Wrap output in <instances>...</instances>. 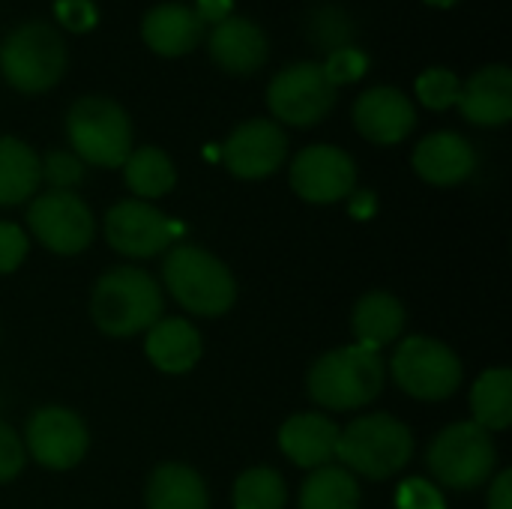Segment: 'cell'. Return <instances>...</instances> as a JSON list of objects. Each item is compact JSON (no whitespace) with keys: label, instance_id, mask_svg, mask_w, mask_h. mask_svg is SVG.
I'll list each match as a JSON object with an SVG mask.
<instances>
[{"label":"cell","instance_id":"6da1fadb","mask_svg":"<svg viewBox=\"0 0 512 509\" xmlns=\"http://www.w3.org/2000/svg\"><path fill=\"white\" fill-rule=\"evenodd\" d=\"M387 381V363L381 351L363 345H345L315 360L309 369V396L330 411H354L378 399Z\"/></svg>","mask_w":512,"mask_h":509},{"label":"cell","instance_id":"7a4b0ae2","mask_svg":"<svg viewBox=\"0 0 512 509\" xmlns=\"http://www.w3.org/2000/svg\"><path fill=\"white\" fill-rule=\"evenodd\" d=\"M90 315L111 339L138 336L162 318V291L144 270L114 267L99 276L90 297Z\"/></svg>","mask_w":512,"mask_h":509},{"label":"cell","instance_id":"3957f363","mask_svg":"<svg viewBox=\"0 0 512 509\" xmlns=\"http://www.w3.org/2000/svg\"><path fill=\"white\" fill-rule=\"evenodd\" d=\"M171 297L192 315L219 318L237 300V282L231 270L207 249L183 243L174 246L162 264Z\"/></svg>","mask_w":512,"mask_h":509},{"label":"cell","instance_id":"277c9868","mask_svg":"<svg viewBox=\"0 0 512 509\" xmlns=\"http://www.w3.org/2000/svg\"><path fill=\"white\" fill-rule=\"evenodd\" d=\"M414 456L411 429L390 414H369L354 420L345 432H339L336 459H342L345 471L363 474L369 480H387L399 474Z\"/></svg>","mask_w":512,"mask_h":509},{"label":"cell","instance_id":"5b68a950","mask_svg":"<svg viewBox=\"0 0 512 509\" xmlns=\"http://www.w3.org/2000/svg\"><path fill=\"white\" fill-rule=\"evenodd\" d=\"M72 153L99 168H123L132 153L129 114L108 96H81L66 114Z\"/></svg>","mask_w":512,"mask_h":509},{"label":"cell","instance_id":"8992f818","mask_svg":"<svg viewBox=\"0 0 512 509\" xmlns=\"http://www.w3.org/2000/svg\"><path fill=\"white\" fill-rule=\"evenodd\" d=\"M0 72L18 93H45L66 72V45L45 21L18 24L0 45Z\"/></svg>","mask_w":512,"mask_h":509},{"label":"cell","instance_id":"52a82bcc","mask_svg":"<svg viewBox=\"0 0 512 509\" xmlns=\"http://www.w3.org/2000/svg\"><path fill=\"white\" fill-rule=\"evenodd\" d=\"M495 462V441L477 423H453L429 447V471L450 489H477L489 483Z\"/></svg>","mask_w":512,"mask_h":509},{"label":"cell","instance_id":"ba28073f","mask_svg":"<svg viewBox=\"0 0 512 509\" xmlns=\"http://www.w3.org/2000/svg\"><path fill=\"white\" fill-rule=\"evenodd\" d=\"M393 378L396 384L423 402H441L450 399L462 387V360L438 339L429 336H411L402 339L393 354Z\"/></svg>","mask_w":512,"mask_h":509},{"label":"cell","instance_id":"9c48e42d","mask_svg":"<svg viewBox=\"0 0 512 509\" xmlns=\"http://www.w3.org/2000/svg\"><path fill=\"white\" fill-rule=\"evenodd\" d=\"M339 99V87L327 78L321 63L300 60L279 69L267 87V108L279 123L315 126L321 123Z\"/></svg>","mask_w":512,"mask_h":509},{"label":"cell","instance_id":"30bf717a","mask_svg":"<svg viewBox=\"0 0 512 509\" xmlns=\"http://www.w3.org/2000/svg\"><path fill=\"white\" fill-rule=\"evenodd\" d=\"M27 225L33 237L57 255H78L93 243L96 222L90 207L75 192H45L36 195L27 210Z\"/></svg>","mask_w":512,"mask_h":509},{"label":"cell","instance_id":"8fae6325","mask_svg":"<svg viewBox=\"0 0 512 509\" xmlns=\"http://www.w3.org/2000/svg\"><path fill=\"white\" fill-rule=\"evenodd\" d=\"M177 234L180 225H174L150 201L126 198L105 213V240L114 252L129 258H153L165 252Z\"/></svg>","mask_w":512,"mask_h":509},{"label":"cell","instance_id":"7c38bea8","mask_svg":"<svg viewBox=\"0 0 512 509\" xmlns=\"http://www.w3.org/2000/svg\"><path fill=\"white\" fill-rule=\"evenodd\" d=\"M357 165L333 144H312L291 162V189L309 204H336L354 195Z\"/></svg>","mask_w":512,"mask_h":509},{"label":"cell","instance_id":"4fadbf2b","mask_svg":"<svg viewBox=\"0 0 512 509\" xmlns=\"http://www.w3.org/2000/svg\"><path fill=\"white\" fill-rule=\"evenodd\" d=\"M87 444H90L87 426L69 408H57V405L39 408L30 417V423H27V444H24V450L42 468H51V471L75 468L84 459Z\"/></svg>","mask_w":512,"mask_h":509},{"label":"cell","instance_id":"5bb4252c","mask_svg":"<svg viewBox=\"0 0 512 509\" xmlns=\"http://www.w3.org/2000/svg\"><path fill=\"white\" fill-rule=\"evenodd\" d=\"M285 156H288V135L276 120L267 117L240 123L222 147L225 168L240 180H264L276 174Z\"/></svg>","mask_w":512,"mask_h":509},{"label":"cell","instance_id":"9a60e30c","mask_svg":"<svg viewBox=\"0 0 512 509\" xmlns=\"http://www.w3.org/2000/svg\"><path fill=\"white\" fill-rule=\"evenodd\" d=\"M354 126L372 144H402L417 126V108L399 87H369L354 102Z\"/></svg>","mask_w":512,"mask_h":509},{"label":"cell","instance_id":"2e32d148","mask_svg":"<svg viewBox=\"0 0 512 509\" xmlns=\"http://www.w3.org/2000/svg\"><path fill=\"white\" fill-rule=\"evenodd\" d=\"M207 48H210L213 63L231 75L258 72L270 54L267 33L255 21L240 18V15H231L222 24H216L207 36Z\"/></svg>","mask_w":512,"mask_h":509},{"label":"cell","instance_id":"e0dca14e","mask_svg":"<svg viewBox=\"0 0 512 509\" xmlns=\"http://www.w3.org/2000/svg\"><path fill=\"white\" fill-rule=\"evenodd\" d=\"M456 108L474 126H504L512 117V69L489 63L477 69L459 93Z\"/></svg>","mask_w":512,"mask_h":509},{"label":"cell","instance_id":"ac0fdd59","mask_svg":"<svg viewBox=\"0 0 512 509\" xmlns=\"http://www.w3.org/2000/svg\"><path fill=\"white\" fill-rule=\"evenodd\" d=\"M477 168V153L471 141L459 132H432L414 150V171L432 186L465 183Z\"/></svg>","mask_w":512,"mask_h":509},{"label":"cell","instance_id":"d6986e66","mask_svg":"<svg viewBox=\"0 0 512 509\" xmlns=\"http://www.w3.org/2000/svg\"><path fill=\"white\" fill-rule=\"evenodd\" d=\"M141 39L153 54L162 57H183L195 51L204 39V24L195 9L183 3H159L147 9L141 21Z\"/></svg>","mask_w":512,"mask_h":509},{"label":"cell","instance_id":"ffe728a7","mask_svg":"<svg viewBox=\"0 0 512 509\" xmlns=\"http://www.w3.org/2000/svg\"><path fill=\"white\" fill-rule=\"evenodd\" d=\"M339 426L324 414H297L282 423L279 447L297 468H324L336 459Z\"/></svg>","mask_w":512,"mask_h":509},{"label":"cell","instance_id":"44dd1931","mask_svg":"<svg viewBox=\"0 0 512 509\" xmlns=\"http://www.w3.org/2000/svg\"><path fill=\"white\" fill-rule=\"evenodd\" d=\"M144 351L159 372L183 375L195 369L204 354L201 333L186 318H159L144 339Z\"/></svg>","mask_w":512,"mask_h":509},{"label":"cell","instance_id":"7402d4cb","mask_svg":"<svg viewBox=\"0 0 512 509\" xmlns=\"http://www.w3.org/2000/svg\"><path fill=\"white\" fill-rule=\"evenodd\" d=\"M351 327H354L357 345L381 351L402 336L405 306L387 291H369L357 300L354 315H351Z\"/></svg>","mask_w":512,"mask_h":509},{"label":"cell","instance_id":"603a6c76","mask_svg":"<svg viewBox=\"0 0 512 509\" xmlns=\"http://www.w3.org/2000/svg\"><path fill=\"white\" fill-rule=\"evenodd\" d=\"M147 509H207L210 495L201 474L189 465H159L147 480Z\"/></svg>","mask_w":512,"mask_h":509},{"label":"cell","instance_id":"cb8c5ba5","mask_svg":"<svg viewBox=\"0 0 512 509\" xmlns=\"http://www.w3.org/2000/svg\"><path fill=\"white\" fill-rule=\"evenodd\" d=\"M42 183L39 156L30 144L12 135H0V207L24 204Z\"/></svg>","mask_w":512,"mask_h":509},{"label":"cell","instance_id":"d4e9b609","mask_svg":"<svg viewBox=\"0 0 512 509\" xmlns=\"http://www.w3.org/2000/svg\"><path fill=\"white\" fill-rule=\"evenodd\" d=\"M123 180L138 195V201L162 198L177 183V168L171 156L159 147H138L123 162Z\"/></svg>","mask_w":512,"mask_h":509},{"label":"cell","instance_id":"484cf974","mask_svg":"<svg viewBox=\"0 0 512 509\" xmlns=\"http://www.w3.org/2000/svg\"><path fill=\"white\" fill-rule=\"evenodd\" d=\"M471 411L480 429L504 432L512 423V372L510 369H489L471 387Z\"/></svg>","mask_w":512,"mask_h":509},{"label":"cell","instance_id":"4316f807","mask_svg":"<svg viewBox=\"0 0 512 509\" xmlns=\"http://www.w3.org/2000/svg\"><path fill=\"white\" fill-rule=\"evenodd\" d=\"M300 509H360V486L345 468H315L300 489Z\"/></svg>","mask_w":512,"mask_h":509},{"label":"cell","instance_id":"83f0119b","mask_svg":"<svg viewBox=\"0 0 512 509\" xmlns=\"http://www.w3.org/2000/svg\"><path fill=\"white\" fill-rule=\"evenodd\" d=\"M306 36L309 42L324 51V54H333L339 48H348L354 45V36H357V24L354 18L348 15V9L336 6V3H321L309 12V21H306Z\"/></svg>","mask_w":512,"mask_h":509},{"label":"cell","instance_id":"f1b7e54d","mask_svg":"<svg viewBox=\"0 0 512 509\" xmlns=\"http://www.w3.org/2000/svg\"><path fill=\"white\" fill-rule=\"evenodd\" d=\"M288 489L273 468H249L234 483L237 509H285Z\"/></svg>","mask_w":512,"mask_h":509},{"label":"cell","instance_id":"f546056e","mask_svg":"<svg viewBox=\"0 0 512 509\" xmlns=\"http://www.w3.org/2000/svg\"><path fill=\"white\" fill-rule=\"evenodd\" d=\"M462 93V81L456 72L432 66L417 78V99L429 108V111H447L459 102Z\"/></svg>","mask_w":512,"mask_h":509},{"label":"cell","instance_id":"4dcf8cb0","mask_svg":"<svg viewBox=\"0 0 512 509\" xmlns=\"http://www.w3.org/2000/svg\"><path fill=\"white\" fill-rule=\"evenodd\" d=\"M42 180L57 192H72L84 180V162L69 150H51L45 159H39Z\"/></svg>","mask_w":512,"mask_h":509},{"label":"cell","instance_id":"1f68e13d","mask_svg":"<svg viewBox=\"0 0 512 509\" xmlns=\"http://www.w3.org/2000/svg\"><path fill=\"white\" fill-rule=\"evenodd\" d=\"M321 66H324L327 78H330L336 87H342V84L360 81V78L369 72V54L360 51L357 45H348V48H339V51L327 54V60H324Z\"/></svg>","mask_w":512,"mask_h":509},{"label":"cell","instance_id":"d6a6232c","mask_svg":"<svg viewBox=\"0 0 512 509\" xmlns=\"http://www.w3.org/2000/svg\"><path fill=\"white\" fill-rule=\"evenodd\" d=\"M396 509H447V501L435 483L411 477L396 489Z\"/></svg>","mask_w":512,"mask_h":509},{"label":"cell","instance_id":"836d02e7","mask_svg":"<svg viewBox=\"0 0 512 509\" xmlns=\"http://www.w3.org/2000/svg\"><path fill=\"white\" fill-rule=\"evenodd\" d=\"M54 15L69 33H87L99 21V9L93 0H54Z\"/></svg>","mask_w":512,"mask_h":509},{"label":"cell","instance_id":"e575fe53","mask_svg":"<svg viewBox=\"0 0 512 509\" xmlns=\"http://www.w3.org/2000/svg\"><path fill=\"white\" fill-rule=\"evenodd\" d=\"M30 240L15 222H0V273H12L27 258Z\"/></svg>","mask_w":512,"mask_h":509},{"label":"cell","instance_id":"d590c367","mask_svg":"<svg viewBox=\"0 0 512 509\" xmlns=\"http://www.w3.org/2000/svg\"><path fill=\"white\" fill-rule=\"evenodd\" d=\"M24 462H27L24 444L18 441V435L6 423H0V483L15 480L21 474Z\"/></svg>","mask_w":512,"mask_h":509},{"label":"cell","instance_id":"8d00e7d4","mask_svg":"<svg viewBox=\"0 0 512 509\" xmlns=\"http://www.w3.org/2000/svg\"><path fill=\"white\" fill-rule=\"evenodd\" d=\"M234 12V0H198L195 3V15L201 18V24H222L225 18H231Z\"/></svg>","mask_w":512,"mask_h":509},{"label":"cell","instance_id":"74e56055","mask_svg":"<svg viewBox=\"0 0 512 509\" xmlns=\"http://www.w3.org/2000/svg\"><path fill=\"white\" fill-rule=\"evenodd\" d=\"M489 509H512V471H501L489 489Z\"/></svg>","mask_w":512,"mask_h":509},{"label":"cell","instance_id":"f35d334b","mask_svg":"<svg viewBox=\"0 0 512 509\" xmlns=\"http://www.w3.org/2000/svg\"><path fill=\"white\" fill-rule=\"evenodd\" d=\"M351 213H354L357 219H369V216L375 213V192H357V195L351 198Z\"/></svg>","mask_w":512,"mask_h":509},{"label":"cell","instance_id":"ab89813d","mask_svg":"<svg viewBox=\"0 0 512 509\" xmlns=\"http://www.w3.org/2000/svg\"><path fill=\"white\" fill-rule=\"evenodd\" d=\"M429 6H438V9H450V6H456L459 0H426Z\"/></svg>","mask_w":512,"mask_h":509}]
</instances>
